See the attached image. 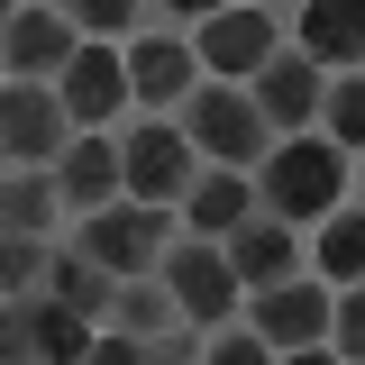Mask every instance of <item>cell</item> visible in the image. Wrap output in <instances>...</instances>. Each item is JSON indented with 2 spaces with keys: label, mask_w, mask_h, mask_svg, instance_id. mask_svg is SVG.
<instances>
[{
  "label": "cell",
  "mask_w": 365,
  "mask_h": 365,
  "mask_svg": "<svg viewBox=\"0 0 365 365\" xmlns=\"http://www.w3.org/2000/svg\"><path fill=\"white\" fill-rule=\"evenodd\" d=\"M338 201H347V146L329 128H292L256 155V210L302 228V220H329Z\"/></svg>",
  "instance_id": "cell-1"
},
{
  "label": "cell",
  "mask_w": 365,
  "mask_h": 365,
  "mask_svg": "<svg viewBox=\"0 0 365 365\" xmlns=\"http://www.w3.org/2000/svg\"><path fill=\"white\" fill-rule=\"evenodd\" d=\"M182 137H192L210 165H256V155L274 146L256 91H247V83H220V73H201V83L182 91Z\"/></svg>",
  "instance_id": "cell-2"
},
{
  "label": "cell",
  "mask_w": 365,
  "mask_h": 365,
  "mask_svg": "<svg viewBox=\"0 0 365 365\" xmlns=\"http://www.w3.org/2000/svg\"><path fill=\"white\" fill-rule=\"evenodd\" d=\"M73 247L101 256L110 274H155V265H165V247H174V201H137V192H119L110 210H83Z\"/></svg>",
  "instance_id": "cell-3"
},
{
  "label": "cell",
  "mask_w": 365,
  "mask_h": 365,
  "mask_svg": "<svg viewBox=\"0 0 365 365\" xmlns=\"http://www.w3.org/2000/svg\"><path fill=\"white\" fill-rule=\"evenodd\" d=\"M165 292H174V311L192 319V329H220V319H237V292H247V283H237V265H228V247L220 237H192V228H182V247H165Z\"/></svg>",
  "instance_id": "cell-4"
},
{
  "label": "cell",
  "mask_w": 365,
  "mask_h": 365,
  "mask_svg": "<svg viewBox=\"0 0 365 365\" xmlns=\"http://www.w3.org/2000/svg\"><path fill=\"white\" fill-rule=\"evenodd\" d=\"M274 46H283V28H274L265 0H228L210 19H192V55H201V73H220V83H247Z\"/></svg>",
  "instance_id": "cell-5"
},
{
  "label": "cell",
  "mask_w": 365,
  "mask_h": 365,
  "mask_svg": "<svg viewBox=\"0 0 365 365\" xmlns=\"http://www.w3.org/2000/svg\"><path fill=\"white\" fill-rule=\"evenodd\" d=\"M0 146H9V165H55V155L73 146L64 91L37 83V73H9V83H0Z\"/></svg>",
  "instance_id": "cell-6"
},
{
  "label": "cell",
  "mask_w": 365,
  "mask_h": 365,
  "mask_svg": "<svg viewBox=\"0 0 365 365\" xmlns=\"http://www.w3.org/2000/svg\"><path fill=\"white\" fill-rule=\"evenodd\" d=\"M119 165H128L137 201H182V182L201 174V146L182 137V119H137L119 128Z\"/></svg>",
  "instance_id": "cell-7"
},
{
  "label": "cell",
  "mask_w": 365,
  "mask_h": 365,
  "mask_svg": "<svg viewBox=\"0 0 365 365\" xmlns=\"http://www.w3.org/2000/svg\"><path fill=\"white\" fill-rule=\"evenodd\" d=\"M247 91H256V110H265V128H274V137L319 128V101H329V64H311L302 46H274L265 64L247 73Z\"/></svg>",
  "instance_id": "cell-8"
},
{
  "label": "cell",
  "mask_w": 365,
  "mask_h": 365,
  "mask_svg": "<svg viewBox=\"0 0 365 365\" xmlns=\"http://www.w3.org/2000/svg\"><path fill=\"white\" fill-rule=\"evenodd\" d=\"M55 91H64V119H73V128H110V119L128 110V55H119L110 37H83L73 55H64Z\"/></svg>",
  "instance_id": "cell-9"
},
{
  "label": "cell",
  "mask_w": 365,
  "mask_h": 365,
  "mask_svg": "<svg viewBox=\"0 0 365 365\" xmlns=\"http://www.w3.org/2000/svg\"><path fill=\"white\" fill-rule=\"evenodd\" d=\"M256 329H265L274 356H292V347H329V283L319 274H283L256 292Z\"/></svg>",
  "instance_id": "cell-10"
},
{
  "label": "cell",
  "mask_w": 365,
  "mask_h": 365,
  "mask_svg": "<svg viewBox=\"0 0 365 365\" xmlns=\"http://www.w3.org/2000/svg\"><path fill=\"white\" fill-rule=\"evenodd\" d=\"M73 46H83V28H73L64 9L28 0V9H9V19H0V73H37V83H55Z\"/></svg>",
  "instance_id": "cell-11"
},
{
  "label": "cell",
  "mask_w": 365,
  "mask_h": 365,
  "mask_svg": "<svg viewBox=\"0 0 365 365\" xmlns=\"http://www.w3.org/2000/svg\"><path fill=\"white\" fill-rule=\"evenodd\" d=\"M55 192H64V210H110V201L128 192L119 137H110V128H73V146L55 155Z\"/></svg>",
  "instance_id": "cell-12"
},
{
  "label": "cell",
  "mask_w": 365,
  "mask_h": 365,
  "mask_svg": "<svg viewBox=\"0 0 365 365\" xmlns=\"http://www.w3.org/2000/svg\"><path fill=\"white\" fill-rule=\"evenodd\" d=\"M220 247H228V265H237V283H247V292H265V283H283V274L311 265V247L292 237V220H274V210H247Z\"/></svg>",
  "instance_id": "cell-13"
},
{
  "label": "cell",
  "mask_w": 365,
  "mask_h": 365,
  "mask_svg": "<svg viewBox=\"0 0 365 365\" xmlns=\"http://www.w3.org/2000/svg\"><path fill=\"white\" fill-rule=\"evenodd\" d=\"M192 83H201L192 37H146V28L128 37V101H137V110H182Z\"/></svg>",
  "instance_id": "cell-14"
},
{
  "label": "cell",
  "mask_w": 365,
  "mask_h": 365,
  "mask_svg": "<svg viewBox=\"0 0 365 365\" xmlns=\"http://www.w3.org/2000/svg\"><path fill=\"white\" fill-rule=\"evenodd\" d=\"M292 46L329 64V73H356L365 64V0H302L292 9Z\"/></svg>",
  "instance_id": "cell-15"
},
{
  "label": "cell",
  "mask_w": 365,
  "mask_h": 365,
  "mask_svg": "<svg viewBox=\"0 0 365 365\" xmlns=\"http://www.w3.org/2000/svg\"><path fill=\"white\" fill-rule=\"evenodd\" d=\"M174 210H182V228H192V237H228V228L256 210V182H247V165H201V174L182 182Z\"/></svg>",
  "instance_id": "cell-16"
},
{
  "label": "cell",
  "mask_w": 365,
  "mask_h": 365,
  "mask_svg": "<svg viewBox=\"0 0 365 365\" xmlns=\"http://www.w3.org/2000/svg\"><path fill=\"white\" fill-rule=\"evenodd\" d=\"M55 220H64L55 165H19V174H0V228H19V237H55Z\"/></svg>",
  "instance_id": "cell-17"
},
{
  "label": "cell",
  "mask_w": 365,
  "mask_h": 365,
  "mask_svg": "<svg viewBox=\"0 0 365 365\" xmlns=\"http://www.w3.org/2000/svg\"><path fill=\"white\" fill-rule=\"evenodd\" d=\"M28 302V356H55V365H73V356H91V319L73 311V302H55V292H19Z\"/></svg>",
  "instance_id": "cell-18"
},
{
  "label": "cell",
  "mask_w": 365,
  "mask_h": 365,
  "mask_svg": "<svg viewBox=\"0 0 365 365\" xmlns=\"http://www.w3.org/2000/svg\"><path fill=\"white\" fill-rule=\"evenodd\" d=\"M311 274H319V283H365V201H338V210L319 220Z\"/></svg>",
  "instance_id": "cell-19"
},
{
  "label": "cell",
  "mask_w": 365,
  "mask_h": 365,
  "mask_svg": "<svg viewBox=\"0 0 365 365\" xmlns=\"http://www.w3.org/2000/svg\"><path fill=\"white\" fill-rule=\"evenodd\" d=\"M46 292H55V302H73L83 319H110V292H119V274L101 265V256H83V247H64V256H46Z\"/></svg>",
  "instance_id": "cell-20"
},
{
  "label": "cell",
  "mask_w": 365,
  "mask_h": 365,
  "mask_svg": "<svg viewBox=\"0 0 365 365\" xmlns=\"http://www.w3.org/2000/svg\"><path fill=\"white\" fill-rule=\"evenodd\" d=\"M319 119H329V137H338L347 155H365V64H356V73H329Z\"/></svg>",
  "instance_id": "cell-21"
},
{
  "label": "cell",
  "mask_w": 365,
  "mask_h": 365,
  "mask_svg": "<svg viewBox=\"0 0 365 365\" xmlns=\"http://www.w3.org/2000/svg\"><path fill=\"white\" fill-rule=\"evenodd\" d=\"M83 37H137L146 19H155V0H55Z\"/></svg>",
  "instance_id": "cell-22"
},
{
  "label": "cell",
  "mask_w": 365,
  "mask_h": 365,
  "mask_svg": "<svg viewBox=\"0 0 365 365\" xmlns=\"http://www.w3.org/2000/svg\"><path fill=\"white\" fill-rule=\"evenodd\" d=\"M46 283V237H19V228H0V292L19 302V292H37Z\"/></svg>",
  "instance_id": "cell-23"
},
{
  "label": "cell",
  "mask_w": 365,
  "mask_h": 365,
  "mask_svg": "<svg viewBox=\"0 0 365 365\" xmlns=\"http://www.w3.org/2000/svg\"><path fill=\"white\" fill-rule=\"evenodd\" d=\"M329 356L365 365V283H338V302H329Z\"/></svg>",
  "instance_id": "cell-24"
},
{
  "label": "cell",
  "mask_w": 365,
  "mask_h": 365,
  "mask_svg": "<svg viewBox=\"0 0 365 365\" xmlns=\"http://www.w3.org/2000/svg\"><path fill=\"white\" fill-rule=\"evenodd\" d=\"M201 356L210 365H274V347H265V329H228L220 319V338H201Z\"/></svg>",
  "instance_id": "cell-25"
},
{
  "label": "cell",
  "mask_w": 365,
  "mask_h": 365,
  "mask_svg": "<svg viewBox=\"0 0 365 365\" xmlns=\"http://www.w3.org/2000/svg\"><path fill=\"white\" fill-rule=\"evenodd\" d=\"M91 365H146V338H137V329H119V319H110V329L91 338Z\"/></svg>",
  "instance_id": "cell-26"
},
{
  "label": "cell",
  "mask_w": 365,
  "mask_h": 365,
  "mask_svg": "<svg viewBox=\"0 0 365 365\" xmlns=\"http://www.w3.org/2000/svg\"><path fill=\"white\" fill-rule=\"evenodd\" d=\"M9 356H28V302L0 292V365H9Z\"/></svg>",
  "instance_id": "cell-27"
},
{
  "label": "cell",
  "mask_w": 365,
  "mask_h": 365,
  "mask_svg": "<svg viewBox=\"0 0 365 365\" xmlns=\"http://www.w3.org/2000/svg\"><path fill=\"white\" fill-rule=\"evenodd\" d=\"M210 9H228V0H155V19H174V28L182 19H210Z\"/></svg>",
  "instance_id": "cell-28"
},
{
  "label": "cell",
  "mask_w": 365,
  "mask_h": 365,
  "mask_svg": "<svg viewBox=\"0 0 365 365\" xmlns=\"http://www.w3.org/2000/svg\"><path fill=\"white\" fill-rule=\"evenodd\" d=\"M265 9H302V0H265Z\"/></svg>",
  "instance_id": "cell-29"
},
{
  "label": "cell",
  "mask_w": 365,
  "mask_h": 365,
  "mask_svg": "<svg viewBox=\"0 0 365 365\" xmlns=\"http://www.w3.org/2000/svg\"><path fill=\"white\" fill-rule=\"evenodd\" d=\"M0 174H9V146H0Z\"/></svg>",
  "instance_id": "cell-30"
},
{
  "label": "cell",
  "mask_w": 365,
  "mask_h": 365,
  "mask_svg": "<svg viewBox=\"0 0 365 365\" xmlns=\"http://www.w3.org/2000/svg\"><path fill=\"white\" fill-rule=\"evenodd\" d=\"M9 9H19V0H0V19H9Z\"/></svg>",
  "instance_id": "cell-31"
},
{
  "label": "cell",
  "mask_w": 365,
  "mask_h": 365,
  "mask_svg": "<svg viewBox=\"0 0 365 365\" xmlns=\"http://www.w3.org/2000/svg\"><path fill=\"white\" fill-rule=\"evenodd\" d=\"M0 83H9V73H0Z\"/></svg>",
  "instance_id": "cell-32"
}]
</instances>
